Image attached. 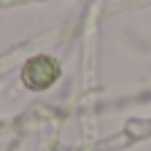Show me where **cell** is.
Wrapping results in <instances>:
<instances>
[{"label": "cell", "mask_w": 151, "mask_h": 151, "mask_svg": "<svg viewBox=\"0 0 151 151\" xmlns=\"http://www.w3.org/2000/svg\"><path fill=\"white\" fill-rule=\"evenodd\" d=\"M22 78H24V86H30L35 92L46 89V86H51L60 78V65H57L51 57H32L24 65V70H22Z\"/></svg>", "instance_id": "cell-1"}]
</instances>
